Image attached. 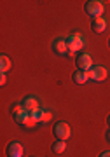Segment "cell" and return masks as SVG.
I'll use <instances>...</instances> for the list:
<instances>
[{
    "mask_svg": "<svg viewBox=\"0 0 110 157\" xmlns=\"http://www.w3.org/2000/svg\"><path fill=\"white\" fill-rule=\"evenodd\" d=\"M66 44H68V49H70L72 54H75L77 51L86 47V39H84L79 32H72V33L66 37Z\"/></svg>",
    "mask_w": 110,
    "mask_h": 157,
    "instance_id": "obj_1",
    "label": "cell"
},
{
    "mask_svg": "<svg viewBox=\"0 0 110 157\" xmlns=\"http://www.w3.org/2000/svg\"><path fill=\"white\" fill-rule=\"evenodd\" d=\"M84 9H86V14L88 16H91L93 19H98L103 14L105 6H103V2H100V0H89V2H86V7Z\"/></svg>",
    "mask_w": 110,
    "mask_h": 157,
    "instance_id": "obj_2",
    "label": "cell"
},
{
    "mask_svg": "<svg viewBox=\"0 0 110 157\" xmlns=\"http://www.w3.org/2000/svg\"><path fill=\"white\" fill-rule=\"evenodd\" d=\"M53 133H54L56 140L66 141V140L72 136V128H70V124H68V122H65V121H60V122H56V126L53 128Z\"/></svg>",
    "mask_w": 110,
    "mask_h": 157,
    "instance_id": "obj_3",
    "label": "cell"
},
{
    "mask_svg": "<svg viewBox=\"0 0 110 157\" xmlns=\"http://www.w3.org/2000/svg\"><path fill=\"white\" fill-rule=\"evenodd\" d=\"M53 52L58 54V56H73L68 49V44H66L65 37H56L53 40Z\"/></svg>",
    "mask_w": 110,
    "mask_h": 157,
    "instance_id": "obj_4",
    "label": "cell"
},
{
    "mask_svg": "<svg viewBox=\"0 0 110 157\" xmlns=\"http://www.w3.org/2000/svg\"><path fill=\"white\" fill-rule=\"evenodd\" d=\"M108 77V70L101 65H94L91 70H89V78L94 80V82H103L105 78Z\"/></svg>",
    "mask_w": 110,
    "mask_h": 157,
    "instance_id": "obj_5",
    "label": "cell"
},
{
    "mask_svg": "<svg viewBox=\"0 0 110 157\" xmlns=\"http://www.w3.org/2000/svg\"><path fill=\"white\" fill-rule=\"evenodd\" d=\"M75 65H77V70H84V72H89L93 68V58L89 56L88 52H82L75 58Z\"/></svg>",
    "mask_w": 110,
    "mask_h": 157,
    "instance_id": "obj_6",
    "label": "cell"
},
{
    "mask_svg": "<svg viewBox=\"0 0 110 157\" xmlns=\"http://www.w3.org/2000/svg\"><path fill=\"white\" fill-rule=\"evenodd\" d=\"M21 103H23V107H25V110H26L28 113L37 112L40 108V101H39V98H35V96H26Z\"/></svg>",
    "mask_w": 110,
    "mask_h": 157,
    "instance_id": "obj_7",
    "label": "cell"
},
{
    "mask_svg": "<svg viewBox=\"0 0 110 157\" xmlns=\"http://www.w3.org/2000/svg\"><path fill=\"white\" fill-rule=\"evenodd\" d=\"M23 152H25L23 145L16 140L7 145V157H23Z\"/></svg>",
    "mask_w": 110,
    "mask_h": 157,
    "instance_id": "obj_8",
    "label": "cell"
},
{
    "mask_svg": "<svg viewBox=\"0 0 110 157\" xmlns=\"http://www.w3.org/2000/svg\"><path fill=\"white\" fill-rule=\"evenodd\" d=\"M105 28H107V19H105V17L93 19V23H91V30H93L94 33H103Z\"/></svg>",
    "mask_w": 110,
    "mask_h": 157,
    "instance_id": "obj_9",
    "label": "cell"
},
{
    "mask_svg": "<svg viewBox=\"0 0 110 157\" xmlns=\"http://www.w3.org/2000/svg\"><path fill=\"white\" fill-rule=\"evenodd\" d=\"M25 112H26V110H25V107H23L21 101H19V103H14V105L11 107V115H12V119H14L16 122L23 117V113Z\"/></svg>",
    "mask_w": 110,
    "mask_h": 157,
    "instance_id": "obj_10",
    "label": "cell"
},
{
    "mask_svg": "<svg viewBox=\"0 0 110 157\" xmlns=\"http://www.w3.org/2000/svg\"><path fill=\"white\" fill-rule=\"evenodd\" d=\"M73 82L75 84H86L89 80V72H84V70H77V72L73 73Z\"/></svg>",
    "mask_w": 110,
    "mask_h": 157,
    "instance_id": "obj_11",
    "label": "cell"
},
{
    "mask_svg": "<svg viewBox=\"0 0 110 157\" xmlns=\"http://www.w3.org/2000/svg\"><path fill=\"white\" fill-rule=\"evenodd\" d=\"M11 67H12L11 58L6 56V54H2V56H0V72H2V73H7L9 70H11Z\"/></svg>",
    "mask_w": 110,
    "mask_h": 157,
    "instance_id": "obj_12",
    "label": "cell"
},
{
    "mask_svg": "<svg viewBox=\"0 0 110 157\" xmlns=\"http://www.w3.org/2000/svg\"><path fill=\"white\" fill-rule=\"evenodd\" d=\"M65 148H66V141H63V140H56L51 145V150L54 152V154H63Z\"/></svg>",
    "mask_w": 110,
    "mask_h": 157,
    "instance_id": "obj_13",
    "label": "cell"
},
{
    "mask_svg": "<svg viewBox=\"0 0 110 157\" xmlns=\"http://www.w3.org/2000/svg\"><path fill=\"white\" fill-rule=\"evenodd\" d=\"M6 80H7V75L2 73V75H0V86H6Z\"/></svg>",
    "mask_w": 110,
    "mask_h": 157,
    "instance_id": "obj_14",
    "label": "cell"
},
{
    "mask_svg": "<svg viewBox=\"0 0 110 157\" xmlns=\"http://www.w3.org/2000/svg\"><path fill=\"white\" fill-rule=\"evenodd\" d=\"M100 157H110V152H103V154H101Z\"/></svg>",
    "mask_w": 110,
    "mask_h": 157,
    "instance_id": "obj_15",
    "label": "cell"
},
{
    "mask_svg": "<svg viewBox=\"0 0 110 157\" xmlns=\"http://www.w3.org/2000/svg\"><path fill=\"white\" fill-rule=\"evenodd\" d=\"M107 140L110 141V131H107Z\"/></svg>",
    "mask_w": 110,
    "mask_h": 157,
    "instance_id": "obj_16",
    "label": "cell"
},
{
    "mask_svg": "<svg viewBox=\"0 0 110 157\" xmlns=\"http://www.w3.org/2000/svg\"><path fill=\"white\" fill-rule=\"evenodd\" d=\"M107 121H108V126H110V115H108V119H107Z\"/></svg>",
    "mask_w": 110,
    "mask_h": 157,
    "instance_id": "obj_17",
    "label": "cell"
},
{
    "mask_svg": "<svg viewBox=\"0 0 110 157\" xmlns=\"http://www.w3.org/2000/svg\"><path fill=\"white\" fill-rule=\"evenodd\" d=\"M108 44H110V42H108Z\"/></svg>",
    "mask_w": 110,
    "mask_h": 157,
    "instance_id": "obj_18",
    "label": "cell"
}]
</instances>
